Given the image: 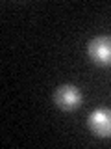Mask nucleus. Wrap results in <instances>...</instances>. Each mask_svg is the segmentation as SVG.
I'll list each match as a JSON object with an SVG mask.
<instances>
[{
  "label": "nucleus",
  "instance_id": "nucleus-3",
  "mask_svg": "<svg viewBox=\"0 0 111 149\" xmlns=\"http://www.w3.org/2000/svg\"><path fill=\"white\" fill-rule=\"evenodd\" d=\"M91 132L98 138H111V108H96L87 118Z\"/></svg>",
  "mask_w": 111,
  "mask_h": 149
},
{
  "label": "nucleus",
  "instance_id": "nucleus-2",
  "mask_svg": "<svg viewBox=\"0 0 111 149\" xmlns=\"http://www.w3.org/2000/svg\"><path fill=\"white\" fill-rule=\"evenodd\" d=\"M87 54L96 65L109 67L111 65V36L92 37L89 45H87Z\"/></svg>",
  "mask_w": 111,
  "mask_h": 149
},
{
  "label": "nucleus",
  "instance_id": "nucleus-1",
  "mask_svg": "<svg viewBox=\"0 0 111 149\" xmlns=\"http://www.w3.org/2000/svg\"><path fill=\"white\" fill-rule=\"evenodd\" d=\"M82 101H83V95H82L80 88L72 86V84H61L54 91V102L63 112L78 110L82 106Z\"/></svg>",
  "mask_w": 111,
  "mask_h": 149
}]
</instances>
